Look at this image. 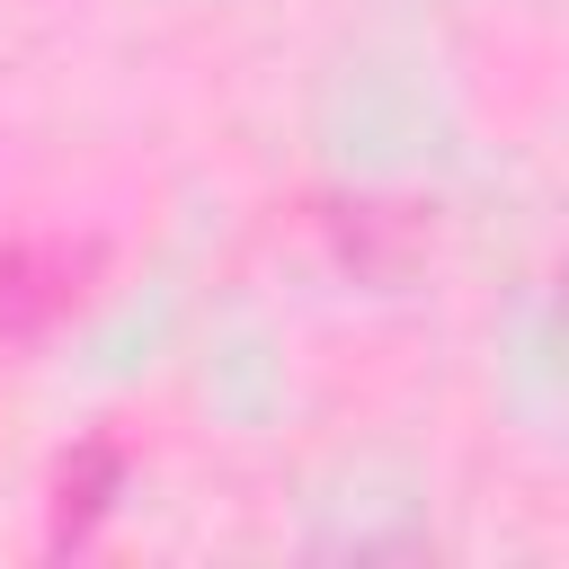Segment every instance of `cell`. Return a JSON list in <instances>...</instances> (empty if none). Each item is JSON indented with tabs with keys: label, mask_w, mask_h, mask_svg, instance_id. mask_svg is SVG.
<instances>
[{
	"label": "cell",
	"mask_w": 569,
	"mask_h": 569,
	"mask_svg": "<svg viewBox=\"0 0 569 569\" xmlns=\"http://www.w3.org/2000/svg\"><path fill=\"white\" fill-rule=\"evenodd\" d=\"M44 311H62V267L36 249H9L0 258V329H36Z\"/></svg>",
	"instance_id": "1"
}]
</instances>
